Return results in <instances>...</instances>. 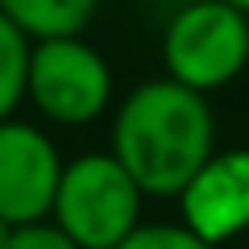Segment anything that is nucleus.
<instances>
[{"mask_svg":"<svg viewBox=\"0 0 249 249\" xmlns=\"http://www.w3.org/2000/svg\"><path fill=\"white\" fill-rule=\"evenodd\" d=\"M178 208L183 229L212 249L241 237L249 229V150H216L183 187Z\"/></svg>","mask_w":249,"mask_h":249,"instance_id":"obj_6","label":"nucleus"},{"mask_svg":"<svg viewBox=\"0 0 249 249\" xmlns=\"http://www.w3.org/2000/svg\"><path fill=\"white\" fill-rule=\"evenodd\" d=\"M212 154L216 121L208 96L175 79L133 88L112 121V158L129 170L142 196L178 199Z\"/></svg>","mask_w":249,"mask_h":249,"instance_id":"obj_1","label":"nucleus"},{"mask_svg":"<svg viewBox=\"0 0 249 249\" xmlns=\"http://www.w3.org/2000/svg\"><path fill=\"white\" fill-rule=\"evenodd\" d=\"M142 199L112 154H79L62 166L50 224L79 249H121L142 229Z\"/></svg>","mask_w":249,"mask_h":249,"instance_id":"obj_2","label":"nucleus"},{"mask_svg":"<svg viewBox=\"0 0 249 249\" xmlns=\"http://www.w3.org/2000/svg\"><path fill=\"white\" fill-rule=\"evenodd\" d=\"M9 249H79L75 241H67L50 220L46 224H29V229H17L9 241Z\"/></svg>","mask_w":249,"mask_h":249,"instance_id":"obj_10","label":"nucleus"},{"mask_svg":"<svg viewBox=\"0 0 249 249\" xmlns=\"http://www.w3.org/2000/svg\"><path fill=\"white\" fill-rule=\"evenodd\" d=\"M67 162L54 142L29 121H0V220L13 229L46 224L54 212L58 178Z\"/></svg>","mask_w":249,"mask_h":249,"instance_id":"obj_5","label":"nucleus"},{"mask_svg":"<svg viewBox=\"0 0 249 249\" xmlns=\"http://www.w3.org/2000/svg\"><path fill=\"white\" fill-rule=\"evenodd\" d=\"M162 62L166 79L199 96L229 88L249 62V17L224 0H191L166 25Z\"/></svg>","mask_w":249,"mask_h":249,"instance_id":"obj_3","label":"nucleus"},{"mask_svg":"<svg viewBox=\"0 0 249 249\" xmlns=\"http://www.w3.org/2000/svg\"><path fill=\"white\" fill-rule=\"evenodd\" d=\"M121 249H212L183 224H142Z\"/></svg>","mask_w":249,"mask_h":249,"instance_id":"obj_9","label":"nucleus"},{"mask_svg":"<svg viewBox=\"0 0 249 249\" xmlns=\"http://www.w3.org/2000/svg\"><path fill=\"white\" fill-rule=\"evenodd\" d=\"M29 54H34V42L0 13V121H13V112L25 100Z\"/></svg>","mask_w":249,"mask_h":249,"instance_id":"obj_8","label":"nucleus"},{"mask_svg":"<svg viewBox=\"0 0 249 249\" xmlns=\"http://www.w3.org/2000/svg\"><path fill=\"white\" fill-rule=\"evenodd\" d=\"M13 232H17V229H13L9 220H0V249H9V241H13Z\"/></svg>","mask_w":249,"mask_h":249,"instance_id":"obj_11","label":"nucleus"},{"mask_svg":"<svg viewBox=\"0 0 249 249\" xmlns=\"http://www.w3.org/2000/svg\"><path fill=\"white\" fill-rule=\"evenodd\" d=\"M25 100L54 124H91L112 100V67L83 37L34 42Z\"/></svg>","mask_w":249,"mask_h":249,"instance_id":"obj_4","label":"nucleus"},{"mask_svg":"<svg viewBox=\"0 0 249 249\" xmlns=\"http://www.w3.org/2000/svg\"><path fill=\"white\" fill-rule=\"evenodd\" d=\"M96 4L100 0H0V13L29 42H50V37H79Z\"/></svg>","mask_w":249,"mask_h":249,"instance_id":"obj_7","label":"nucleus"},{"mask_svg":"<svg viewBox=\"0 0 249 249\" xmlns=\"http://www.w3.org/2000/svg\"><path fill=\"white\" fill-rule=\"evenodd\" d=\"M224 4H232L237 13H245V17H249V0H224Z\"/></svg>","mask_w":249,"mask_h":249,"instance_id":"obj_12","label":"nucleus"}]
</instances>
